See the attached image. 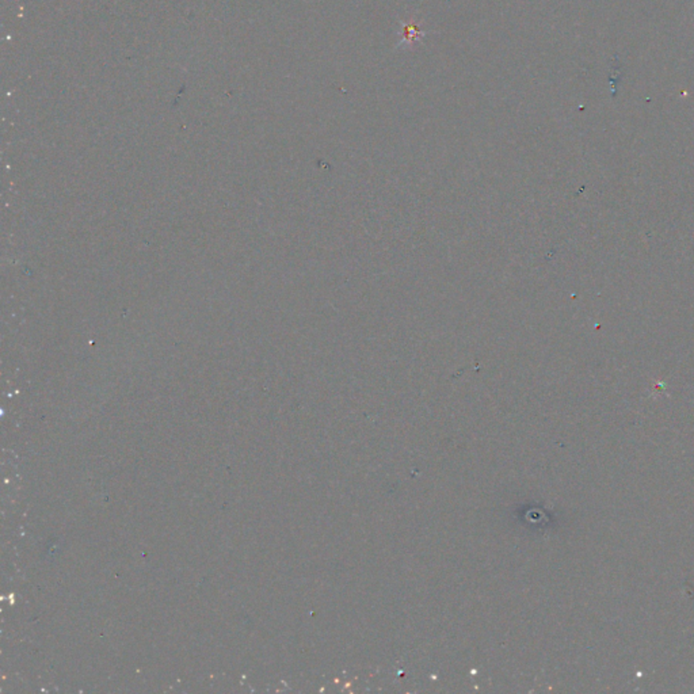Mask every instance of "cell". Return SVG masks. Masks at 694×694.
<instances>
[{
    "instance_id": "6da1fadb",
    "label": "cell",
    "mask_w": 694,
    "mask_h": 694,
    "mask_svg": "<svg viewBox=\"0 0 694 694\" xmlns=\"http://www.w3.org/2000/svg\"><path fill=\"white\" fill-rule=\"evenodd\" d=\"M401 28H403V31H401L403 38L396 45V48H400L403 45L404 46H413L417 42H422L424 35L427 34L426 31H421L419 25L411 24V22H401Z\"/></svg>"
}]
</instances>
